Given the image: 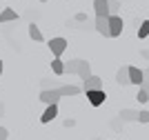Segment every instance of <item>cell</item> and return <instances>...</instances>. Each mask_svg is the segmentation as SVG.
<instances>
[{
  "label": "cell",
  "instance_id": "obj_8",
  "mask_svg": "<svg viewBox=\"0 0 149 140\" xmlns=\"http://www.w3.org/2000/svg\"><path fill=\"white\" fill-rule=\"evenodd\" d=\"M91 89H102V78L100 76H89L87 80H82V91H91Z\"/></svg>",
  "mask_w": 149,
  "mask_h": 140
},
{
  "label": "cell",
  "instance_id": "obj_3",
  "mask_svg": "<svg viewBox=\"0 0 149 140\" xmlns=\"http://www.w3.org/2000/svg\"><path fill=\"white\" fill-rule=\"evenodd\" d=\"M123 18H120V13H111L109 16V36L111 38H118L123 33Z\"/></svg>",
  "mask_w": 149,
  "mask_h": 140
},
{
  "label": "cell",
  "instance_id": "obj_4",
  "mask_svg": "<svg viewBox=\"0 0 149 140\" xmlns=\"http://www.w3.org/2000/svg\"><path fill=\"white\" fill-rule=\"evenodd\" d=\"M85 96H87V100H89L91 107H100V104L107 100L105 89H91V91H85Z\"/></svg>",
  "mask_w": 149,
  "mask_h": 140
},
{
  "label": "cell",
  "instance_id": "obj_24",
  "mask_svg": "<svg viewBox=\"0 0 149 140\" xmlns=\"http://www.w3.org/2000/svg\"><path fill=\"white\" fill-rule=\"evenodd\" d=\"M62 125H65L67 129H71V127H76V120H74V118H67V120L62 122Z\"/></svg>",
  "mask_w": 149,
  "mask_h": 140
},
{
  "label": "cell",
  "instance_id": "obj_18",
  "mask_svg": "<svg viewBox=\"0 0 149 140\" xmlns=\"http://www.w3.org/2000/svg\"><path fill=\"white\" fill-rule=\"evenodd\" d=\"M109 2V13H120L123 5H120V0H107Z\"/></svg>",
  "mask_w": 149,
  "mask_h": 140
},
{
  "label": "cell",
  "instance_id": "obj_13",
  "mask_svg": "<svg viewBox=\"0 0 149 140\" xmlns=\"http://www.w3.org/2000/svg\"><path fill=\"white\" fill-rule=\"evenodd\" d=\"M118 118L123 122H138V111L136 109H120Z\"/></svg>",
  "mask_w": 149,
  "mask_h": 140
},
{
  "label": "cell",
  "instance_id": "obj_1",
  "mask_svg": "<svg viewBox=\"0 0 149 140\" xmlns=\"http://www.w3.org/2000/svg\"><path fill=\"white\" fill-rule=\"evenodd\" d=\"M65 73H67V76H78L80 80H87L89 76H91V65H89L87 60L76 58V60L65 62Z\"/></svg>",
  "mask_w": 149,
  "mask_h": 140
},
{
  "label": "cell",
  "instance_id": "obj_14",
  "mask_svg": "<svg viewBox=\"0 0 149 140\" xmlns=\"http://www.w3.org/2000/svg\"><path fill=\"white\" fill-rule=\"evenodd\" d=\"M116 82H118L120 87L131 85V82H129V67H120L118 71H116Z\"/></svg>",
  "mask_w": 149,
  "mask_h": 140
},
{
  "label": "cell",
  "instance_id": "obj_12",
  "mask_svg": "<svg viewBox=\"0 0 149 140\" xmlns=\"http://www.w3.org/2000/svg\"><path fill=\"white\" fill-rule=\"evenodd\" d=\"M20 16H18V11L16 9H2L0 11V22L5 24V22H16Z\"/></svg>",
  "mask_w": 149,
  "mask_h": 140
},
{
  "label": "cell",
  "instance_id": "obj_9",
  "mask_svg": "<svg viewBox=\"0 0 149 140\" xmlns=\"http://www.w3.org/2000/svg\"><path fill=\"white\" fill-rule=\"evenodd\" d=\"M58 89V93H60L62 98L65 96H78V93L82 91V87H78V85H60V87H56Z\"/></svg>",
  "mask_w": 149,
  "mask_h": 140
},
{
  "label": "cell",
  "instance_id": "obj_22",
  "mask_svg": "<svg viewBox=\"0 0 149 140\" xmlns=\"http://www.w3.org/2000/svg\"><path fill=\"white\" fill-rule=\"evenodd\" d=\"M138 122H149V111L147 109H143V111H138Z\"/></svg>",
  "mask_w": 149,
  "mask_h": 140
},
{
  "label": "cell",
  "instance_id": "obj_27",
  "mask_svg": "<svg viewBox=\"0 0 149 140\" xmlns=\"http://www.w3.org/2000/svg\"><path fill=\"white\" fill-rule=\"evenodd\" d=\"M0 116H5V102H0Z\"/></svg>",
  "mask_w": 149,
  "mask_h": 140
},
{
  "label": "cell",
  "instance_id": "obj_15",
  "mask_svg": "<svg viewBox=\"0 0 149 140\" xmlns=\"http://www.w3.org/2000/svg\"><path fill=\"white\" fill-rule=\"evenodd\" d=\"M29 38H31V40H36V42H42V40H45L40 27H38V24H33V22L29 24Z\"/></svg>",
  "mask_w": 149,
  "mask_h": 140
},
{
  "label": "cell",
  "instance_id": "obj_2",
  "mask_svg": "<svg viewBox=\"0 0 149 140\" xmlns=\"http://www.w3.org/2000/svg\"><path fill=\"white\" fill-rule=\"evenodd\" d=\"M47 47H49V51L54 54V58H60V56L67 51V40H65V38H51Z\"/></svg>",
  "mask_w": 149,
  "mask_h": 140
},
{
  "label": "cell",
  "instance_id": "obj_20",
  "mask_svg": "<svg viewBox=\"0 0 149 140\" xmlns=\"http://www.w3.org/2000/svg\"><path fill=\"white\" fill-rule=\"evenodd\" d=\"M136 100H138V102H149V93L147 91H145V89H143V87H138V96H136Z\"/></svg>",
  "mask_w": 149,
  "mask_h": 140
},
{
  "label": "cell",
  "instance_id": "obj_25",
  "mask_svg": "<svg viewBox=\"0 0 149 140\" xmlns=\"http://www.w3.org/2000/svg\"><path fill=\"white\" fill-rule=\"evenodd\" d=\"M7 136H9V131H7V127H0V140H7Z\"/></svg>",
  "mask_w": 149,
  "mask_h": 140
},
{
  "label": "cell",
  "instance_id": "obj_16",
  "mask_svg": "<svg viewBox=\"0 0 149 140\" xmlns=\"http://www.w3.org/2000/svg\"><path fill=\"white\" fill-rule=\"evenodd\" d=\"M51 71L56 73V76H62V73H65V62H62L60 58H54V60H51Z\"/></svg>",
  "mask_w": 149,
  "mask_h": 140
},
{
  "label": "cell",
  "instance_id": "obj_21",
  "mask_svg": "<svg viewBox=\"0 0 149 140\" xmlns=\"http://www.w3.org/2000/svg\"><path fill=\"white\" fill-rule=\"evenodd\" d=\"M74 20H76V24H85V22H87V13H85V11H80V13H76V16H74Z\"/></svg>",
  "mask_w": 149,
  "mask_h": 140
},
{
  "label": "cell",
  "instance_id": "obj_10",
  "mask_svg": "<svg viewBox=\"0 0 149 140\" xmlns=\"http://www.w3.org/2000/svg\"><path fill=\"white\" fill-rule=\"evenodd\" d=\"M56 116H58V104H47L45 114L40 116V122H42V125H47V122H51Z\"/></svg>",
  "mask_w": 149,
  "mask_h": 140
},
{
  "label": "cell",
  "instance_id": "obj_5",
  "mask_svg": "<svg viewBox=\"0 0 149 140\" xmlns=\"http://www.w3.org/2000/svg\"><path fill=\"white\" fill-rule=\"evenodd\" d=\"M60 93H58V89H42L40 91V100H42L45 104H58L60 102Z\"/></svg>",
  "mask_w": 149,
  "mask_h": 140
},
{
  "label": "cell",
  "instance_id": "obj_17",
  "mask_svg": "<svg viewBox=\"0 0 149 140\" xmlns=\"http://www.w3.org/2000/svg\"><path fill=\"white\" fill-rule=\"evenodd\" d=\"M147 36H149V18L143 20L140 27H138V38H147Z\"/></svg>",
  "mask_w": 149,
  "mask_h": 140
},
{
  "label": "cell",
  "instance_id": "obj_29",
  "mask_svg": "<svg viewBox=\"0 0 149 140\" xmlns=\"http://www.w3.org/2000/svg\"><path fill=\"white\" fill-rule=\"evenodd\" d=\"M38 2H47V0H38Z\"/></svg>",
  "mask_w": 149,
  "mask_h": 140
},
{
  "label": "cell",
  "instance_id": "obj_28",
  "mask_svg": "<svg viewBox=\"0 0 149 140\" xmlns=\"http://www.w3.org/2000/svg\"><path fill=\"white\" fill-rule=\"evenodd\" d=\"M0 76H2V60H0Z\"/></svg>",
  "mask_w": 149,
  "mask_h": 140
},
{
  "label": "cell",
  "instance_id": "obj_6",
  "mask_svg": "<svg viewBox=\"0 0 149 140\" xmlns=\"http://www.w3.org/2000/svg\"><path fill=\"white\" fill-rule=\"evenodd\" d=\"M96 31L105 38H111L109 36V16H96Z\"/></svg>",
  "mask_w": 149,
  "mask_h": 140
},
{
  "label": "cell",
  "instance_id": "obj_11",
  "mask_svg": "<svg viewBox=\"0 0 149 140\" xmlns=\"http://www.w3.org/2000/svg\"><path fill=\"white\" fill-rule=\"evenodd\" d=\"M93 11H96V16H111L107 0H93Z\"/></svg>",
  "mask_w": 149,
  "mask_h": 140
},
{
  "label": "cell",
  "instance_id": "obj_23",
  "mask_svg": "<svg viewBox=\"0 0 149 140\" xmlns=\"http://www.w3.org/2000/svg\"><path fill=\"white\" fill-rule=\"evenodd\" d=\"M140 87H143L145 91H147V93H149V67H147V69H145V80H143V85H140Z\"/></svg>",
  "mask_w": 149,
  "mask_h": 140
},
{
  "label": "cell",
  "instance_id": "obj_19",
  "mask_svg": "<svg viewBox=\"0 0 149 140\" xmlns=\"http://www.w3.org/2000/svg\"><path fill=\"white\" fill-rule=\"evenodd\" d=\"M40 87L42 89H56V87H60V82L58 80H40Z\"/></svg>",
  "mask_w": 149,
  "mask_h": 140
},
{
  "label": "cell",
  "instance_id": "obj_7",
  "mask_svg": "<svg viewBox=\"0 0 149 140\" xmlns=\"http://www.w3.org/2000/svg\"><path fill=\"white\" fill-rule=\"evenodd\" d=\"M143 80H145V69L140 67H134V65H129V82L131 85H143Z\"/></svg>",
  "mask_w": 149,
  "mask_h": 140
},
{
  "label": "cell",
  "instance_id": "obj_26",
  "mask_svg": "<svg viewBox=\"0 0 149 140\" xmlns=\"http://www.w3.org/2000/svg\"><path fill=\"white\" fill-rule=\"evenodd\" d=\"M140 56H143L145 60H149V49H143V51H140Z\"/></svg>",
  "mask_w": 149,
  "mask_h": 140
}]
</instances>
